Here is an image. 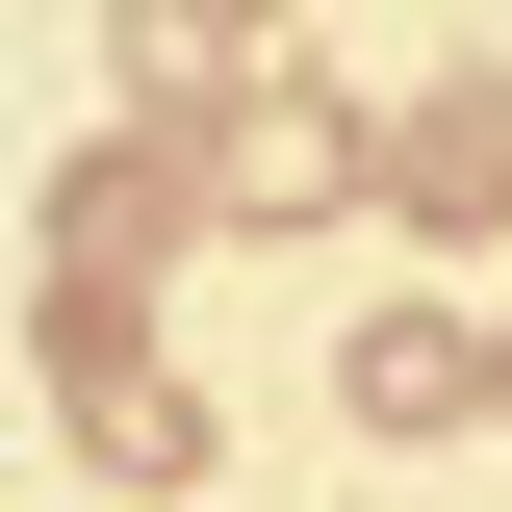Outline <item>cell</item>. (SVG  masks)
<instances>
[{
    "mask_svg": "<svg viewBox=\"0 0 512 512\" xmlns=\"http://www.w3.org/2000/svg\"><path fill=\"white\" fill-rule=\"evenodd\" d=\"M384 180V103L308 52H231L205 77V231H333V205Z\"/></svg>",
    "mask_w": 512,
    "mask_h": 512,
    "instance_id": "6da1fadb",
    "label": "cell"
},
{
    "mask_svg": "<svg viewBox=\"0 0 512 512\" xmlns=\"http://www.w3.org/2000/svg\"><path fill=\"white\" fill-rule=\"evenodd\" d=\"M359 205H384L410 256H487V231H512V52H436V77H410Z\"/></svg>",
    "mask_w": 512,
    "mask_h": 512,
    "instance_id": "7a4b0ae2",
    "label": "cell"
},
{
    "mask_svg": "<svg viewBox=\"0 0 512 512\" xmlns=\"http://www.w3.org/2000/svg\"><path fill=\"white\" fill-rule=\"evenodd\" d=\"M52 384H77V461H103L128 512H205V487H231V410H205L154 333H103V359H52Z\"/></svg>",
    "mask_w": 512,
    "mask_h": 512,
    "instance_id": "3957f363",
    "label": "cell"
},
{
    "mask_svg": "<svg viewBox=\"0 0 512 512\" xmlns=\"http://www.w3.org/2000/svg\"><path fill=\"white\" fill-rule=\"evenodd\" d=\"M180 231H205V128H103L52 180V282H154Z\"/></svg>",
    "mask_w": 512,
    "mask_h": 512,
    "instance_id": "277c9868",
    "label": "cell"
},
{
    "mask_svg": "<svg viewBox=\"0 0 512 512\" xmlns=\"http://www.w3.org/2000/svg\"><path fill=\"white\" fill-rule=\"evenodd\" d=\"M333 410L359 436H487V308H359L333 333Z\"/></svg>",
    "mask_w": 512,
    "mask_h": 512,
    "instance_id": "5b68a950",
    "label": "cell"
},
{
    "mask_svg": "<svg viewBox=\"0 0 512 512\" xmlns=\"http://www.w3.org/2000/svg\"><path fill=\"white\" fill-rule=\"evenodd\" d=\"M205 77H231L205 0H103V103H128V128H205Z\"/></svg>",
    "mask_w": 512,
    "mask_h": 512,
    "instance_id": "8992f818",
    "label": "cell"
},
{
    "mask_svg": "<svg viewBox=\"0 0 512 512\" xmlns=\"http://www.w3.org/2000/svg\"><path fill=\"white\" fill-rule=\"evenodd\" d=\"M205 26H231V52H256V26H282V0H205Z\"/></svg>",
    "mask_w": 512,
    "mask_h": 512,
    "instance_id": "52a82bcc",
    "label": "cell"
},
{
    "mask_svg": "<svg viewBox=\"0 0 512 512\" xmlns=\"http://www.w3.org/2000/svg\"><path fill=\"white\" fill-rule=\"evenodd\" d=\"M487 436H512V333H487Z\"/></svg>",
    "mask_w": 512,
    "mask_h": 512,
    "instance_id": "ba28073f",
    "label": "cell"
}]
</instances>
